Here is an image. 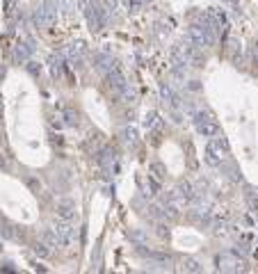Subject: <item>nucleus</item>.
I'll return each mask as SVG.
<instances>
[{
  "label": "nucleus",
  "mask_w": 258,
  "mask_h": 274,
  "mask_svg": "<svg viewBox=\"0 0 258 274\" xmlns=\"http://www.w3.org/2000/svg\"><path fill=\"white\" fill-rule=\"evenodd\" d=\"M58 0H41L39 7L34 10V23L37 28H48V25H53L55 19H58Z\"/></svg>",
  "instance_id": "1"
},
{
  "label": "nucleus",
  "mask_w": 258,
  "mask_h": 274,
  "mask_svg": "<svg viewBox=\"0 0 258 274\" xmlns=\"http://www.w3.org/2000/svg\"><path fill=\"white\" fill-rule=\"evenodd\" d=\"M187 41L196 48H208L215 41V32H213L211 28H205L203 23H194L187 30Z\"/></svg>",
  "instance_id": "2"
},
{
  "label": "nucleus",
  "mask_w": 258,
  "mask_h": 274,
  "mask_svg": "<svg viewBox=\"0 0 258 274\" xmlns=\"http://www.w3.org/2000/svg\"><path fill=\"white\" fill-rule=\"evenodd\" d=\"M194 126H196V132L203 137H217L220 135V123L211 117L208 112H194Z\"/></svg>",
  "instance_id": "3"
},
{
  "label": "nucleus",
  "mask_w": 258,
  "mask_h": 274,
  "mask_svg": "<svg viewBox=\"0 0 258 274\" xmlns=\"http://www.w3.org/2000/svg\"><path fill=\"white\" fill-rule=\"evenodd\" d=\"M217 269L222 272H242L244 269V260L240 258L235 251H224V254L217 256Z\"/></svg>",
  "instance_id": "4"
},
{
  "label": "nucleus",
  "mask_w": 258,
  "mask_h": 274,
  "mask_svg": "<svg viewBox=\"0 0 258 274\" xmlns=\"http://www.w3.org/2000/svg\"><path fill=\"white\" fill-rule=\"evenodd\" d=\"M55 233H58V240H60V247H69L73 240H76V226H73L71 222H67V219H60L53 224Z\"/></svg>",
  "instance_id": "5"
},
{
  "label": "nucleus",
  "mask_w": 258,
  "mask_h": 274,
  "mask_svg": "<svg viewBox=\"0 0 258 274\" xmlns=\"http://www.w3.org/2000/svg\"><path fill=\"white\" fill-rule=\"evenodd\" d=\"M106 76H108V87H110V89L115 92V94H119V92L124 89L126 85H128V80H126V73H124V69H121V66L117 64V62H115V66H112V69L106 73Z\"/></svg>",
  "instance_id": "6"
},
{
  "label": "nucleus",
  "mask_w": 258,
  "mask_h": 274,
  "mask_svg": "<svg viewBox=\"0 0 258 274\" xmlns=\"http://www.w3.org/2000/svg\"><path fill=\"white\" fill-rule=\"evenodd\" d=\"M58 217L60 219H67V222H73L78 217V210H76V203L71 199H62L58 203Z\"/></svg>",
  "instance_id": "7"
},
{
  "label": "nucleus",
  "mask_w": 258,
  "mask_h": 274,
  "mask_svg": "<svg viewBox=\"0 0 258 274\" xmlns=\"http://www.w3.org/2000/svg\"><path fill=\"white\" fill-rule=\"evenodd\" d=\"M62 53H64V57H69L71 62H80L82 57H85V53H87V46L82 41H71Z\"/></svg>",
  "instance_id": "8"
},
{
  "label": "nucleus",
  "mask_w": 258,
  "mask_h": 274,
  "mask_svg": "<svg viewBox=\"0 0 258 274\" xmlns=\"http://www.w3.org/2000/svg\"><path fill=\"white\" fill-rule=\"evenodd\" d=\"M213 147V151L217 153V156L222 158V160H224L226 156H229V142H226V137H211V142H208Z\"/></svg>",
  "instance_id": "9"
},
{
  "label": "nucleus",
  "mask_w": 258,
  "mask_h": 274,
  "mask_svg": "<svg viewBox=\"0 0 258 274\" xmlns=\"http://www.w3.org/2000/svg\"><path fill=\"white\" fill-rule=\"evenodd\" d=\"M32 51H34V46H30V43H19V46L14 48V60L25 64V62L30 60V55H32Z\"/></svg>",
  "instance_id": "10"
},
{
  "label": "nucleus",
  "mask_w": 258,
  "mask_h": 274,
  "mask_svg": "<svg viewBox=\"0 0 258 274\" xmlns=\"http://www.w3.org/2000/svg\"><path fill=\"white\" fill-rule=\"evenodd\" d=\"M100 5L106 7V12L110 16H117L121 12V0H100Z\"/></svg>",
  "instance_id": "11"
},
{
  "label": "nucleus",
  "mask_w": 258,
  "mask_h": 274,
  "mask_svg": "<svg viewBox=\"0 0 258 274\" xmlns=\"http://www.w3.org/2000/svg\"><path fill=\"white\" fill-rule=\"evenodd\" d=\"M205 162H208V165H211V167H220L222 165V158L220 156H217V153L215 151H213V147H211V144H208V147H205Z\"/></svg>",
  "instance_id": "12"
},
{
  "label": "nucleus",
  "mask_w": 258,
  "mask_h": 274,
  "mask_svg": "<svg viewBox=\"0 0 258 274\" xmlns=\"http://www.w3.org/2000/svg\"><path fill=\"white\" fill-rule=\"evenodd\" d=\"M41 238H43V242H46V245H50V247H60L58 233H55V229H53V226H50V229H46Z\"/></svg>",
  "instance_id": "13"
},
{
  "label": "nucleus",
  "mask_w": 258,
  "mask_h": 274,
  "mask_svg": "<svg viewBox=\"0 0 258 274\" xmlns=\"http://www.w3.org/2000/svg\"><path fill=\"white\" fill-rule=\"evenodd\" d=\"M144 126H146L148 130L158 128V126H160V114H158V112H148L146 117H144Z\"/></svg>",
  "instance_id": "14"
},
{
  "label": "nucleus",
  "mask_w": 258,
  "mask_h": 274,
  "mask_svg": "<svg viewBox=\"0 0 258 274\" xmlns=\"http://www.w3.org/2000/svg\"><path fill=\"white\" fill-rule=\"evenodd\" d=\"M124 142L126 144H135V142H137V128H135V126H126L124 128Z\"/></svg>",
  "instance_id": "15"
},
{
  "label": "nucleus",
  "mask_w": 258,
  "mask_h": 274,
  "mask_svg": "<svg viewBox=\"0 0 258 274\" xmlns=\"http://www.w3.org/2000/svg\"><path fill=\"white\" fill-rule=\"evenodd\" d=\"M183 269H185V272H201V265H199V260H194V258H185L183 260Z\"/></svg>",
  "instance_id": "16"
},
{
  "label": "nucleus",
  "mask_w": 258,
  "mask_h": 274,
  "mask_svg": "<svg viewBox=\"0 0 258 274\" xmlns=\"http://www.w3.org/2000/svg\"><path fill=\"white\" fill-rule=\"evenodd\" d=\"M34 254L39 256V258H46L48 254H50V245H46V242H37V245H34Z\"/></svg>",
  "instance_id": "17"
},
{
  "label": "nucleus",
  "mask_w": 258,
  "mask_h": 274,
  "mask_svg": "<svg viewBox=\"0 0 258 274\" xmlns=\"http://www.w3.org/2000/svg\"><path fill=\"white\" fill-rule=\"evenodd\" d=\"M25 69H28L32 76H39V73H41V64H39V62H34V60H28V62H25Z\"/></svg>",
  "instance_id": "18"
},
{
  "label": "nucleus",
  "mask_w": 258,
  "mask_h": 274,
  "mask_svg": "<svg viewBox=\"0 0 258 274\" xmlns=\"http://www.w3.org/2000/svg\"><path fill=\"white\" fill-rule=\"evenodd\" d=\"M98 160H100V165H103V167H112V165H115V153L103 151V156H100Z\"/></svg>",
  "instance_id": "19"
},
{
  "label": "nucleus",
  "mask_w": 258,
  "mask_h": 274,
  "mask_svg": "<svg viewBox=\"0 0 258 274\" xmlns=\"http://www.w3.org/2000/svg\"><path fill=\"white\" fill-rule=\"evenodd\" d=\"M62 57H64V53H60V55H53V57H50V66H53V73H60V69H62Z\"/></svg>",
  "instance_id": "20"
},
{
  "label": "nucleus",
  "mask_w": 258,
  "mask_h": 274,
  "mask_svg": "<svg viewBox=\"0 0 258 274\" xmlns=\"http://www.w3.org/2000/svg\"><path fill=\"white\" fill-rule=\"evenodd\" d=\"M62 117H64V123L67 126H76V114L71 110H62Z\"/></svg>",
  "instance_id": "21"
},
{
  "label": "nucleus",
  "mask_w": 258,
  "mask_h": 274,
  "mask_svg": "<svg viewBox=\"0 0 258 274\" xmlns=\"http://www.w3.org/2000/svg\"><path fill=\"white\" fill-rule=\"evenodd\" d=\"M58 7L64 12H71L73 10V0H58Z\"/></svg>",
  "instance_id": "22"
},
{
  "label": "nucleus",
  "mask_w": 258,
  "mask_h": 274,
  "mask_svg": "<svg viewBox=\"0 0 258 274\" xmlns=\"http://www.w3.org/2000/svg\"><path fill=\"white\" fill-rule=\"evenodd\" d=\"M253 57L258 60V46H253Z\"/></svg>",
  "instance_id": "23"
},
{
  "label": "nucleus",
  "mask_w": 258,
  "mask_h": 274,
  "mask_svg": "<svg viewBox=\"0 0 258 274\" xmlns=\"http://www.w3.org/2000/svg\"><path fill=\"white\" fill-rule=\"evenodd\" d=\"M135 3H137V5H144V3H148V0H135Z\"/></svg>",
  "instance_id": "24"
}]
</instances>
